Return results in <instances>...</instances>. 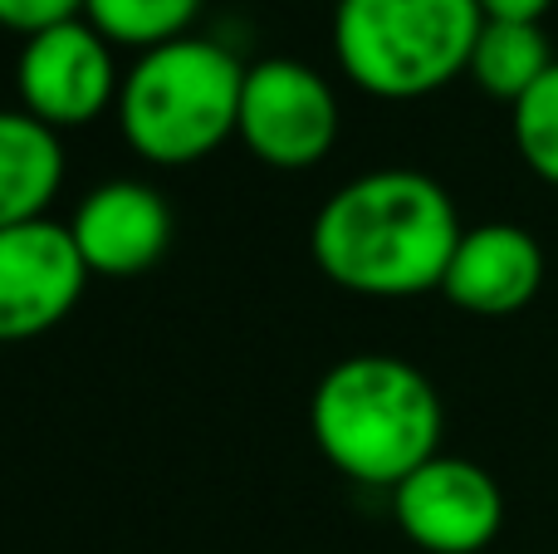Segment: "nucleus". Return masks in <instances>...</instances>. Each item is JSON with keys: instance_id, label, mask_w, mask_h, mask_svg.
<instances>
[{"instance_id": "obj_17", "label": "nucleus", "mask_w": 558, "mask_h": 554, "mask_svg": "<svg viewBox=\"0 0 558 554\" xmlns=\"http://www.w3.org/2000/svg\"><path fill=\"white\" fill-rule=\"evenodd\" d=\"M333 5H338V0H333Z\"/></svg>"}, {"instance_id": "obj_10", "label": "nucleus", "mask_w": 558, "mask_h": 554, "mask_svg": "<svg viewBox=\"0 0 558 554\" xmlns=\"http://www.w3.org/2000/svg\"><path fill=\"white\" fill-rule=\"evenodd\" d=\"M544 285V245L514 221L465 226L451 265H446L441 294L465 314L505 320L520 314Z\"/></svg>"}, {"instance_id": "obj_5", "label": "nucleus", "mask_w": 558, "mask_h": 554, "mask_svg": "<svg viewBox=\"0 0 558 554\" xmlns=\"http://www.w3.org/2000/svg\"><path fill=\"white\" fill-rule=\"evenodd\" d=\"M338 133H343V108L314 64L289 55L245 64L235 137L251 147L255 162L275 172H308L338 147Z\"/></svg>"}, {"instance_id": "obj_6", "label": "nucleus", "mask_w": 558, "mask_h": 554, "mask_svg": "<svg viewBox=\"0 0 558 554\" xmlns=\"http://www.w3.org/2000/svg\"><path fill=\"white\" fill-rule=\"evenodd\" d=\"M118 88H123V74H118L113 45L84 15L39 29L20 45V108L29 118H39L45 128H54V133L98 123L108 108H118Z\"/></svg>"}, {"instance_id": "obj_13", "label": "nucleus", "mask_w": 558, "mask_h": 554, "mask_svg": "<svg viewBox=\"0 0 558 554\" xmlns=\"http://www.w3.org/2000/svg\"><path fill=\"white\" fill-rule=\"evenodd\" d=\"M206 0H84V20L108 39L113 49H147L172 45L192 35Z\"/></svg>"}, {"instance_id": "obj_1", "label": "nucleus", "mask_w": 558, "mask_h": 554, "mask_svg": "<svg viewBox=\"0 0 558 554\" xmlns=\"http://www.w3.org/2000/svg\"><path fill=\"white\" fill-rule=\"evenodd\" d=\"M465 226L451 192L416 167H383L343 182L314 216L308 251L324 280L367 300L441 290Z\"/></svg>"}, {"instance_id": "obj_8", "label": "nucleus", "mask_w": 558, "mask_h": 554, "mask_svg": "<svg viewBox=\"0 0 558 554\" xmlns=\"http://www.w3.org/2000/svg\"><path fill=\"white\" fill-rule=\"evenodd\" d=\"M392 516L426 554H481L505 526V491L481 461L441 451L392 491Z\"/></svg>"}, {"instance_id": "obj_4", "label": "nucleus", "mask_w": 558, "mask_h": 554, "mask_svg": "<svg viewBox=\"0 0 558 554\" xmlns=\"http://www.w3.org/2000/svg\"><path fill=\"white\" fill-rule=\"evenodd\" d=\"M481 25V0H338L333 55L353 88L407 104L471 69Z\"/></svg>"}, {"instance_id": "obj_9", "label": "nucleus", "mask_w": 558, "mask_h": 554, "mask_svg": "<svg viewBox=\"0 0 558 554\" xmlns=\"http://www.w3.org/2000/svg\"><path fill=\"white\" fill-rule=\"evenodd\" d=\"M69 236H74L88 275L133 280V275L153 270L172 245V206L162 202L157 186L137 182V177H113L74 206Z\"/></svg>"}, {"instance_id": "obj_7", "label": "nucleus", "mask_w": 558, "mask_h": 554, "mask_svg": "<svg viewBox=\"0 0 558 554\" xmlns=\"http://www.w3.org/2000/svg\"><path fill=\"white\" fill-rule=\"evenodd\" d=\"M88 265L69 226L25 221L0 231V344H25L59 329L88 290Z\"/></svg>"}, {"instance_id": "obj_15", "label": "nucleus", "mask_w": 558, "mask_h": 554, "mask_svg": "<svg viewBox=\"0 0 558 554\" xmlns=\"http://www.w3.org/2000/svg\"><path fill=\"white\" fill-rule=\"evenodd\" d=\"M78 15H84V0H0V29H15L25 39Z\"/></svg>"}, {"instance_id": "obj_11", "label": "nucleus", "mask_w": 558, "mask_h": 554, "mask_svg": "<svg viewBox=\"0 0 558 554\" xmlns=\"http://www.w3.org/2000/svg\"><path fill=\"white\" fill-rule=\"evenodd\" d=\"M64 186V143L25 108H0V231L45 221Z\"/></svg>"}, {"instance_id": "obj_14", "label": "nucleus", "mask_w": 558, "mask_h": 554, "mask_svg": "<svg viewBox=\"0 0 558 554\" xmlns=\"http://www.w3.org/2000/svg\"><path fill=\"white\" fill-rule=\"evenodd\" d=\"M514 147L534 177L558 186V64L514 104Z\"/></svg>"}, {"instance_id": "obj_12", "label": "nucleus", "mask_w": 558, "mask_h": 554, "mask_svg": "<svg viewBox=\"0 0 558 554\" xmlns=\"http://www.w3.org/2000/svg\"><path fill=\"white\" fill-rule=\"evenodd\" d=\"M554 64L558 59L539 20H485L481 35H475L471 69L465 74L475 79L481 94L514 108Z\"/></svg>"}, {"instance_id": "obj_16", "label": "nucleus", "mask_w": 558, "mask_h": 554, "mask_svg": "<svg viewBox=\"0 0 558 554\" xmlns=\"http://www.w3.org/2000/svg\"><path fill=\"white\" fill-rule=\"evenodd\" d=\"M554 0H481L485 20H544Z\"/></svg>"}, {"instance_id": "obj_2", "label": "nucleus", "mask_w": 558, "mask_h": 554, "mask_svg": "<svg viewBox=\"0 0 558 554\" xmlns=\"http://www.w3.org/2000/svg\"><path fill=\"white\" fill-rule=\"evenodd\" d=\"M441 393L397 353H348L308 398V432L324 461L357 486L397 491L441 457Z\"/></svg>"}, {"instance_id": "obj_3", "label": "nucleus", "mask_w": 558, "mask_h": 554, "mask_svg": "<svg viewBox=\"0 0 558 554\" xmlns=\"http://www.w3.org/2000/svg\"><path fill=\"white\" fill-rule=\"evenodd\" d=\"M245 64L226 45L182 35L133 59L118 88V128L153 167H192L226 147L241 123Z\"/></svg>"}]
</instances>
